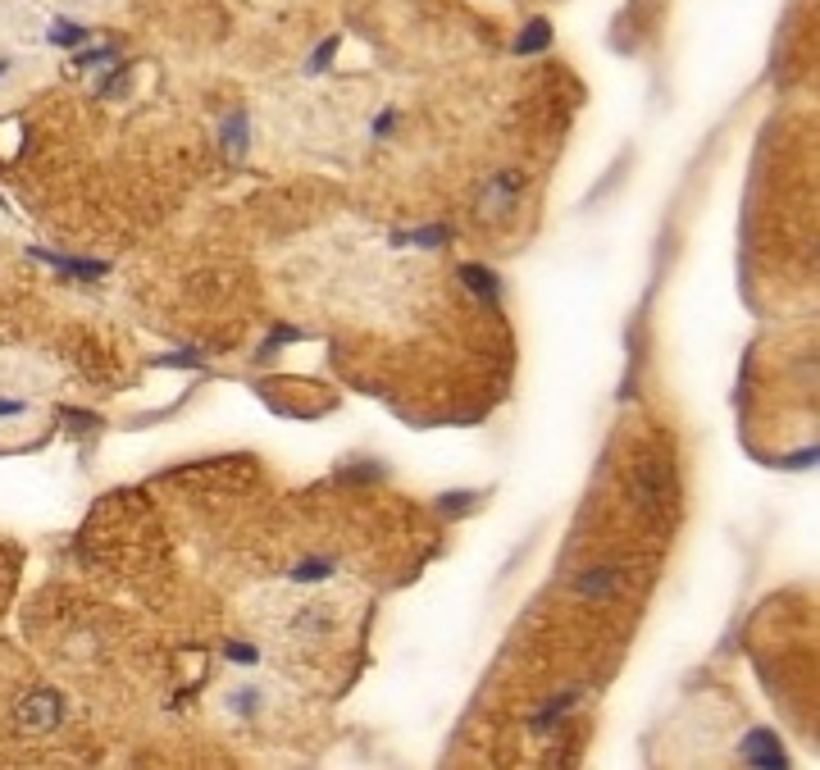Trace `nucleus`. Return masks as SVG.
Listing matches in <instances>:
<instances>
[{"instance_id": "a211bd4d", "label": "nucleus", "mask_w": 820, "mask_h": 770, "mask_svg": "<svg viewBox=\"0 0 820 770\" xmlns=\"http://www.w3.org/2000/svg\"><path fill=\"white\" fill-rule=\"evenodd\" d=\"M228 657H233L237 666H251V661H256V647H246V643H228Z\"/></svg>"}, {"instance_id": "7ed1b4c3", "label": "nucleus", "mask_w": 820, "mask_h": 770, "mask_svg": "<svg viewBox=\"0 0 820 770\" xmlns=\"http://www.w3.org/2000/svg\"><path fill=\"white\" fill-rule=\"evenodd\" d=\"M625 584H629L625 565H597V570H579V575H574V588L584 597H611Z\"/></svg>"}, {"instance_id": "aec40b11", "label": "nucleus", "mask_w": 820, "mask_h": 770, "mask_svg": "<svg viewBox=\"0 0 820 770\" xmlns=\"http://www.w3.org/2000/svg\"><path fill=\"white\" fill-rule=\"evenodd\" d=\"M5 73H10V60H5V55H0V78H5Z\"/></svg>"}, {"instance_id": "f3484780", "label": "nucleus", "mask_w": 820, "mask_h": 770, "mask_svg": "<svg viewBox=\"0 0 820 770\" xmlns=\"http://www.w3.org/2000/svg\"><path fill=\"white\" fill-rule=\"evenodd\" d=\"M28 411V401H19V397H0V420H14V415H23Z\"/></svg>"}, {"instance_id": "9d476101", "label": "nucleus", "mask_w": 820, "mask_h": 770, "mask_svg": "<svg viewBox=\"0 0 820 770\" xmlns=\"http://www.w3.org/2000/svg\"><path fill=\"white\" fill-rule=\"evenodd\" d=\"M661 483H666V474L656 470V465H647V470L638 474V497H643V502L652 506V511L661 506Z\"/></svg>"}, {"instance_id": "39448f33", "label": "nucleus", "mask_w": 820, "mask_h": 770, "mask_svg": "<svg viewBox=\"0 0 820 770\" xmlns=\"http://www.w3.org/2000/svg\"><path fill=\"white\" fill-rule=\"evenodd\" d=\"M552 46V23L547 19H529L524 23V32L515 37V55H538Z\"/></svg>"}, {"instance_id": "6ab92c4d", "label": "nucleus", "mask_w": 820, "mask_h": 770, "mask_svg": "<svg viewBox=\"0 0 820 770\" xmlns=\"http://www.w3.org/2000/svg\"><path fill=\"white\" fill-rule=\"evenodd\" d=\"M392 119H397V114H392V110H388V114H383V119H379V124H374V133H379V137H383V133H388V128H392Z\"/></svg>"}, {"instance_id": "9b49d317", "label": "nucleus", "mask_w": 820, "mask_h": 770, "mask_svg": "<svg viewBox=\"0 0 820 770\" xmlns=\"http://www.w3.org/2000/svg\"><path fill=\"white\" fill-rule=\"evenodd\" d=\"M51 42L55 46H82L87 42V28H78V23H69V19H55L51 23Z\"/></svg>"}, {"instance_id": "6e6552de", "label": "nucleus", "mask_w": 820, "mask_h": 770, "mask_svg": "<svg viewBox=\"0 0 820 770\" xmlns=\"http://www.w3.org/2000/svg\"><path fill=\"white\" fill-rule=\"evenodd\" d=\"M46 265H60V269H69V274H78V278H101L110 265H101V260H73V256H55V251H37Z\"/></svg>"}, {"instance_id": "1a4fd4ad", "label": "nucleus", "mask_w": 820, "mask_h": 770, "mask_svg": "<svg viewBox=\"0 0 820 770\" xmlns=\"http://www.w3.org/2000/svg\"><path fill=\"white\" fill-rule=\"evenodd\" d=\"M397 242H410V247H442V242H451V228H447V224L415 228V233H401Z\"/></svg>"}, {"instance_id": "f257e3e1", "label": "nucleus", "mask_w": 820, "mask_h": 770, "mask_svg": "<svg viewBox=\"0 0 820 770\" xmlns=\"http://www.w3.org/2000/svg\"><path fill=\"white\" fill-rule=\"evenodd\" d=\"M520 192H524V174H497L492 183H483V192H479V215L483 219H506L515 210V201H520Z\"/></svg>"}, {"instance_id": "2eb2a0df", "label": "nucleus", "mask_w": 820, "mask_h": 770, "mask_svg": "<svg viewBox=\"0 0 820 770\" xmlns=\"http://www.w3.org/2000/svg\"><path fill=\"white\" fill-rule=\"evenodd\" d=\"M256 702H260L256 688H237V693H233V711H242V716H251V711H256Z\"/></svg>"}, {"instance_id": "f8f14e48", "label": "nucleus", "mask_w": 820, "mask_h": 770, "mask_svg": "<svg viewBox=\"0 0 820 770\" xmlns=\"http://www.w3.org/2000/svg\"><path fill=\"white\" fill-rule=\"evenodd\" d=\"M328 575H333V561H301L297 570H292L297 584H315V579H328Z\"/></svg>"}, {"instance_id": "423d86ee", "label": "nucleus", "mask_w": 820, "mask_h": 770, "mask_svg": "<svg viewBox=\"0 0 820 770\" xmlns=\"http://www.w3.org/2000/svg\"><path fill=\"white\" fill-rule=\"evenodd\" d=\"M461 283L474 292V297L483 301H497V292H502V283H497V274L483 265H461Z\"/></svg>"}, {"instance_id": "0eeeda50", "label": "nucleus", "mask_w": 820, "mask_h": 770, "mask_svg": "<svg viewBox=\"0 0 820 770\" xmlns=\"http://www.w3.org/2000/svg\"><path fill=\"white\" fill-rule=\"evenodd\" d=\"M219 142H224V151L233 155V160L246 151V110H233V114H228V119H224V133H219Z\"/></svg>"}, {"instance_id": "4468645a", "label": "nucleus", "mask_w": 820, "mask_h": 770, "mask_svg": "<svg viewBox=\"0 0 820 770\" xmlns=\"http://www.w3.org/2000/svg\"><path fill=\"white\" fill-rule=\"evenodd\" d=\"M114 60V46H96V51H82L78 60H73V69H96V64Z\"/></svg>"}, {"instance_id": "f03ea898", "label": "nucleus", "mask_w": 820, "mask_h": 770, "mask_svg": "<svg viewBox=\"0 0 820 770\" xmlns=\"http://www.w3.org/2000/svg\"><path fill=\"white\" fill-rule=\"evenodd\" d=\"M60 716H64V702H60V693H51V688L28 693V698L19 702V711H14V720H19L23 729H51V725H60Z\"/></svg>"}, {"instance_id": "dca6fc26", "label": "nucleus", "mask_w": 820, "mask_h": 770, "mask_svg": "<svg viewBox=\"0 0 820 770\" xmlns=\"http://www.w3.org/2000/svg\"><path fill=\"white\" fill-rule=\"evenodd\" d=\"M474 502V493H451V497H442V511H447V515H461V506H470Z\"/></svg>"}, {"instance_id": "20e7f679", "label": "nucleus", "mask_w": 820, "mask_h": 770, "mask_svg": "<svg viewBox=\"0 0 820 770\" xmlns=\"http://www.w3.org/2000/svg\"><path fill=\"white\" fill-rule=\"evenodd\" d=\"M738 757L748 761V766H784V761H789V757H784V748L775 743V734H770V729H752L748 739L738 743Z\"/></svg>"}, {"instance_id": "ddd939ff", "label": "nucleus", "mask_w": 820, "mask_h": 770, "mask_svg": "<svg viewBox=\"0 0 820 770\" xmlns=\"http://www.w3.org/2000/svg\"><path fill=\"white\" fill-rule=\"evenodd\" d=\"M333 55H338V37H328V42L319 46L315 55H310V64H306V69H310V73H324V69H328V60H333Z\"/></svg>"}]
</instances>
